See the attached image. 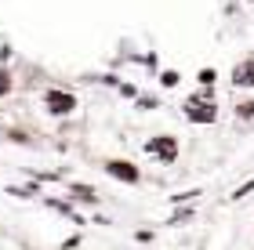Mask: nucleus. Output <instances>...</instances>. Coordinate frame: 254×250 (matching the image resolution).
Masks as SVG:
<instances>
[{
    "label": "nucleus",
    "instance_id": "5",
    "mask_svg": "<svg viewBox=\"0 0 254 250\" xmlns=\"http://www.w3.org/2000/svg\"><path fill=\"white\" fill-rule=\"evenodd\" d=\"M229 84H233L236 91H240V87H244V91H251V87H254V54L233 65V73H229Z\"/></svg>",
    "mask_w": 254,
    "mask_h": 250
},
{
    "label": "nucleus",
    "instance_id": "11",
    "mask_svg": "<svg viewBox=\"0 0 254 250\" xmlns=\"http://www.w3.org/2000/svg\"><path fill=\"white\" fill-rule=\"evenodd\" d=\"M247 192H254V178H251V181H244L240 189H233V200H244Z\"/></svg>",
    "mask_w": 254,
    "mask_h": 250
},
{
    "label": "nucleus",
    "instance_id": "3",
    "mask_svg": "<svg viewBox=\"0 0 254 250\" xmlns=\"http://www.w3.org/2000/svg\"><path fill=\"white\" fill-rule=\"evenodd\" d=\"M76 95L73 91H62V87H48L44 91V109L51 112V116H69V112H76Z\"/></svg>",
    "mask_w": 254,
    "mask_h": 250
},
{
    "label": "nucleus",
    "instance_id": "12",
    "mask_svg": "<svg viewBox=\"0 0 254 250\" xmlns=\"http://www.w3.org/2000/svg\"><path fill=\"white\" fill-rule=\"evenodd\" d=\"M251 4H254V0H251Z\"/></svg>",
    "mask_w": 254,
    "mask_h": 250
},
{
    "label": "nucleus",
    "instance_id": "4",
    "mask_svg": "<svg viewBox=\"0 0 254 250\" xmlns=\"http://www.w3.org/2000/svg\"><path fill=\"white\" fill-rule=\"evenodd\" d=\"M102 167H106V174H109V178L124 181V185H138V181H142V170H138L131 160H106Z\"/></svg>",
    "mask_w": 254,
    "mask_h": 250
},
{
    "label": "nucleus",
    "instance_id": "2",
    "mask_svg": "<svg viewBox=\"0 0 254 250\" xmlns=\"http://www.w3.org/2000/svg\"><path fill=\"white\" fill-rule=\"evenodd\" d=\"M145 152L153 156V160H160L164 167H171V163L178 160L182 145H178V138H175V134H156V138H149V142H145Z\"/></svg>",
    "mask_w": 254,
    "mask_h": 250
},
{
    "label": "nucleus",
    "instance_id": "10",
    "mask_svg": "<svg viewBox=\"0 0 254 250\" xmlns=\"http://www.w3.org/2000/svg\"><path fill=\"white\" fill-rule=\"evenodd\" d=\"M160 84H164V87H178V84H182V76H178L175 69H164V73H160Z\"/></svg>",
    "mask_w": 254,
    "mask_h": 250
},
{
    "label": "nucleus",
    "instance_id": "1",
    "mask_svg": "<svg viewBox=\"0 0 254 250\" xmlns=\"http://www.w3.org/2000/svg\"><path fill=\"white\" fill-rule=\"evenodd\" d=\"M182 116L196 127H207V123L218 120V105H214V87H200L196 95L186 98V105H182Z\"/></svg>",
    "mask_w": 254,
    "mask_h": 250
},
{
    "label": "nucleus",
    "instance_id": "6",
    "mask_svg": "<svg viewBox=\"0 0 254 250\" xmlns=\"http://www.w3.org/2000/svg\"><path fill=\"white\" fill-rule=\"evenodd\" d=\"M69 192H73V200H84V203H98V192L91 189V185H69Z\"/></svg>",
    "mask_w": 254,
    "mask_h": 250
},
{
    "label": "nucleus",
    "instance_id": "9",
    "mask_svg": "<svg viewBox=\"0 0 254 250\" xmlns=\"http://www.w3.org/2000/svg\"><path fill=\"white\" fill-rule=\"evenodd\" d=\"M11 87H15L11 73H7V69H0V98H7V95H11Z\"/></svg>",
    "mask_w": 254,
    "mask_h": 250
},
{
    "label": "nucleus",
    "instance_id": "7",
    "mask_svg": "<svg viewBox=\"0 0 254 250\" xmlns=\"http://www.w3.org/2000/svg\"><path fill=\"white\" fill-rule=\"evenodd\" d=\"M236 120H244V123H251L254 120V101H236Z\"/></svg>",
    "mask_w": 254,
    "mask_h": 250
},
{
    "label": "nucleus",
    "instance_id": "8",
    "mask_svg": "<svg viewBox=\"0 0 254 250\" xmlns=\"http://www.w3.org/2000/svg\"><path fill=\"white\" fill-rule=\"evenodd\" d=\"M214 80H218L214 69H200V73H196V84H200V87H214Z\"/></svg>",
    "mask_w": 254,
    "mask_h": 250
}]
</instances>
